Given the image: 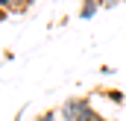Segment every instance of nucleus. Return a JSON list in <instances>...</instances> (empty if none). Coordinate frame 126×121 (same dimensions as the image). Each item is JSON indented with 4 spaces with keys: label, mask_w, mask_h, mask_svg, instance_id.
<instances>
[{
    "label": "nucleus",
    "mask_w": 126,
    "mask_h": 121,
    "mask_svg": "<svg viewBox=\"0 0 126 121\" xmlns=\"http://www.w3.org/2000/svg\"><path fill=\"white\" fill-rule=\"evenodd\" d=\"M91 112H94V109H91L88 97H67L62 103V109H59V115H62L64 121H85Z\"/></svg>",
    "instance_id": "1"
},
{
    "label": "nucleus",
    "mask_w": 126,
    "mask_h": 121,
    "mask_svg": "<svg viewBox=\"0 0 126 121\" xmlns=\"http://www.w3.org/2000/svg\"><path fill=\"white\" fill-rule=\"evenodd\" d=\"M100 9H103L100 0H82V6H79V21H91Z\"/></svg>",
    "instance_id": "2"
},
{
    "label": "nucleus",
    "mask_w": 126,
    "mask_h": 121,
    "mask_svg": "<svg viewBox=\"0 0 126 121\" xmlns=\"http://www.w3.org/2000/svg\"><path fill=\"white\" fill-rule=\"evenodd\" d=\"M18 3L21 0H0V12L6 15V12H18Z\"/></svg>",
    "instance_id": "3"
},
{
    "label": "nucleus",
    "mask_w": 126,
    "mask_h": 121,
    "mask_svg": "<svg viewBox=\"0 0 126 121\" xmlns=\"http://www.w3.org/2000/svg\"><path fill=\"white\" fill-rule=\"evenodd\" d=\"M120 3H123V0H100L103 9H114V6H120Z\"/></svg>",
    "instance_id": "4"
},
{
    "label": "nucleus",
    "mask_w": 126,
    "mask_h": 121,
    "mask_svg": "<svg viewBox=\"0 0 126 121\" xmlns=\"http://www.w3.org/2000/svg\"><path fill=\"white\" fill-rule=\"evenodd\" d=\"M35 121H59V112H44L41 118H35Z\"/></svg>",
    "instance_id": "5"
},
{
    "label": "nucleus",
    "mask_w": 126,
    "mask_h": 121,
    "mask_svg": "<svg viewBox=\"0 0 126 121\" xmlns=\"http://www.w3.org/2000/svg\"><path fill=\"white\" fill-rule=\"evenodd\" d=\"M85 121H106V118H103V115H97V112H91V115H88Z\"/></svg>",
    "instance_id": "6"
},
{
    "label": "nucleus",
    "mask_w": 126,
    "mask_h": 121,
    "mask_svg": "<svg viewBox=\"0 0 126 121\" xmlns=\"http://www.w3.org/2000/svg\"><path fill=\"white\" fill-rule=\"evenodd\" d=\"M0 21H3V12H0Z\"/></svg>",
    "instance_id": "7"
},
{
    "label": "nucleus",
    "mask_w": 126,
    "mask_h": 121,
    "mask_svg": "<svg viewBox=\"0 0 126 121\" xmlns=\"http://www.w3.org/2000/svg\"><path fill=\"white\" fill-rule=\"evenodd\" d=\"M123 3H126V0H123Z\"/></svg>",
    "instance_id": "8"
}]
</instances>
